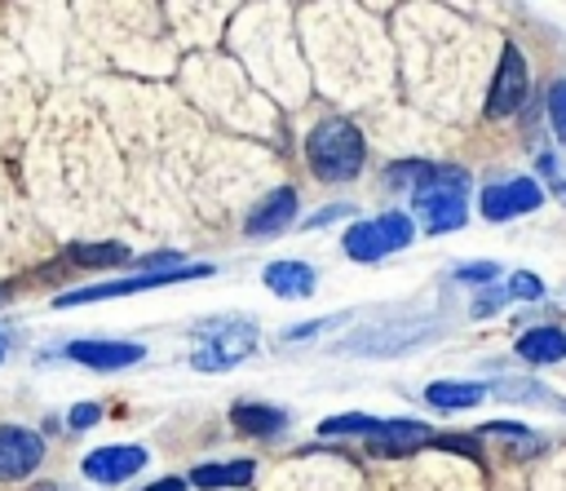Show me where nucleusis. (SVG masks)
<instances>
[{"instance_id":"nucleus-1","label":"nucleus","mask_w":566,"mask_h":491,"mask_svg":"<svg viewBox=\"0 0 566 491\" xmlns=\"http://www.w3.org/2000/svg\"><path fill=\"white\" fill-rule=\"evenodd\" d=\"M389 186H402L411 190V208L420 212L424 230L429 234H447V230H460L469 208H464V190H469V173L460 164H398L385 173Z\"/></svg>"},{"instance_id":"nucleus-2","label":"nucleus","mask_w":566,"mask_h":491,"mask_svg":"<svg viewBox=\"0 0 566 491\" xmlns=\"http://www.w3.org/2000/svg\"><path fill=\"white\" fill-rule=\"evenodd\" d=\"M367 142L349 119H318L305 133V164L318 181H354L363 173Z\"/></svg>"},{"instance_id":"nucleus-3","label":"nucleus","mask_w":566,"mask_h":491,"mask_svg":"<svg viewBox=\"0 0 566 491\" xmlns=\"http://www.w3.org/2000/svg\"><path fill=\"white\" fill-rule=\"evenodd\" d=\"M195 336H199V345L190 354V367H199V372H226L256 349V323L243 314L203 318V323H195Z\"/></svg>"},{"instance_id":"nucleus-4","label":"nucleus","mask_w":566,"mask_h":491,"mask_svg":"<svg viewBox=\"0 0 566 491\" xmlns=\"http://www.w3.org/2000/svg\"><path fill=\"white\" fill-rule=\"evenodd\" d=\"M212 265H172V270H137L124 279H102V283H84L62 292L53 305L71 310V305H88V301H106V296H128V292H146V288H168V283H186V279H208Z\"/></svg>"},{"instance_id":"nucleus-5","label":"nucleus","mask_w":566,"mask_h":491,"mask_svg":"<svg viewBox=\"0 0 566 491\" xmlns=\"http://www.w3.org/2000/svg\"><path fill=\"white\" fill-rule=\"evenodd\" d=\"M416 239V226L407 212H380V217H367V221H354L340 239L345 257L354 261H380L389 252H402L407 243Z\"/></svg>"},{"instance_id":"nucleus-6","label":"nucleus","mask_w":566,"mask_h":491,"mask_svg":"<svg viewBox=\"0 0 566 491\" xmlns=\"http://www.w3.org/2000/svg\"><path fill=\"white\" fill-rule=\"evenodd\" d=\"M531 97V71H526V58L513 40H504L500 49V62H495V75H491V93H486V115L491 119H504L513 111H522Z\"/></svg>"},{"instance_id":"nucleus-7","label":"nucleus","mask_w":566,"mask_h":491,"mask_svg":"<svg viewBox=\"0 0 566 491\" xmlns=\"http://www.w3.org/2000/svg\"><path fill=\"white\" fill-rule=\"evenodd\" d=\"M544 203V186L535 177H504V181H491L478 199L482 217L486 221H513L522 212H535Z\"/></svg>"},{"instance_id":"nucleus-8","label":"nucleus","mask_w":566,"mask_h":491,"mask_svg":"<svg viewBox=\"0 0 566 491\" xmlns=\"http://www.w3.org/2000/svg\"><path fill=\"white\" fill-rule=\"evenodd\" d=\"M146 447H133V442H111V447H97V451H88L84 456V478L88 482H102V487H115V482H124V478H133V473H142L146 469Z\"/></svg>"},{"instance_id":"nucleus-9","label":"nucleus","mask_w":566,"mask_h":491,"mask_svg":"<svg viewBox=\"0 0 566 491\" xmlns=\"http://www.w3.org/2000/svg\"><path fill=\"white\" fill-rule=\"evenodd\" d=\"M44 460V438L22 425H0V482L27 478Z\"/></svg>"},{"instance_id":"nucleus-10","label":"nucleus","mask_w":566,"mask_h":491,"mask_svg":"<svg viewBox=\"0 0 566 491\" xmlns=\"http://www.w3.org/2000/svg\"><path fill=\"white\" fill-rule=\"evenodd\" d=\"M66 358L71 363H84L93 372H119V367L142 363L146 349L137 341H71L66 345Z\"/></svg>"},{"instance_id":"nucleus-11","label":"nucleus","mask_w":566,"mask_h":491,"mask_svg":"<svg viewBox=\"0 0 566 491\" xmlns=\"http://www.w3.org/2000/svg\"><path fill=\"white\" fill-rule=\"evenodd\" d=\"M296 221V190L292 186H279V190H270L265 199H256V208L248 212V234L252 239H274V234H283L287 226Z\"/></svg>"},{"instance_id":"nucleus-12","label":"nucleus","mask_w":566,"mask_h":491,"mask_svg":"<svg viewBox=\"0 0 566 491\" xmlns=\"http://www.w3.org/2000/svg\"><path fill=\"white\" fill-rule=\"evenodd\" d=\"M517 358L531 363V367H548V363H562L566 358V327H531L517 336Z\"/></svg>"},{"instance_id":"nucleus-13","label":"nucleus","mask_w":566,"mask_h":491,"mask_svg":"<svg viewBox=\"0 0 566 491\" xmlns=\"http://www.w3.org/2000/svg\"><path fill=\"white\" fill-rule=\"evenodd\" d=\"M314 283H318V274H314V265H305V261H274V265H265V288H270L274 296L305 301V296L314 292Z\"/></svg>"},{"instance_id":"nucleus-14","label":"nucleus","mask_w":566,"mask_h":491,"mask_svg":"<svg viewBox=\"0 0 566 491\" xmlns=\"http://www.w3.org/2000/svg\"><path fill=\"white\" fill-rule=\"evenodd\" d=\"M433 442V429L420 425V420H380V429L367 438L371 451L389 456V451H411V447H424Z\"/></svg>"},{"instance_id":"nucleus-15","label":"nucleus","mask_w":566,"mask_h":491,"mask_svg":"<svg viewBox=\"0 0 566 491\" xmlns=\"http://www.w3.org/2000/svg\"><path fill=\"white\" fill-rule=\"evenodd\" d=\"M230 420L248 438H274L279 429H287V411L283 407H270V403H234Z\"/></svg>"},{"instance_id":"nucleus-16","label":"nucleus","mask_w":566,"mask_h":491,"mask_svg":"<svg viewBox=\"0 0 566 491\" xmlns=\"http://www.w3.org/2000/svg\"><path fill=\"white\" fill-rule=\"evenodd\" d=\"M252 473H256L252 460H217V464H199V469H190L186 482H195V487H203V491H217V487H248Z\"/></svg>"},{"instance_id":"nucleus-17","label":"nucleus","mask_w":566,"mask_h":491,"mask_svg":"<svg viewBox=\"0 0 566 491\" xmlns=\"http://www.w3.org/2000/svg\"><path fill=\"white\" fill-rule=\"evenodd\" d=\"M482 398H486V385H478V380H433L424 389V403L442 407V411H460V407H473Z\"/></svg>"},{"instance_id":"nucleus-18","label":"nucleus","mask_w":566,"mask_h":491,"mask_svg":"<svg viewBox=\"0 0 566 491\" xmlns=\"http://www.w3.org/2000/svg\"><path fill=\"white\" fill-rule=\"evenodd\" d=\"M486 394H495V398H504V403H553V407H562V411H566V403H562L557 394H548L544 385H535L531 376H517V380H495Z\"/></svg>"},{"instance_id":"nucleus-19","label":"nucleus","mask_w":566,"mask_h":491,"mask_svg":"<svg viewBox=\"0 0 566 491\" xmlns=\"http://www.w3.org/2000/svg\"><path fill=\"white\" fill-rule=\"evenodd\" d=\"M66 261L102 270V265H119V261H128V248H124V243H71V248H66Z\"/></svg>"},{"instance_id":"nucleus-20","label":"nucleus","mask_w":566,"mask_h":491,"mask_svg":"<svg viewBox=\"0 0 566 491\" xmlns=\"http://www.w3.org/2000/svg\"><path fill=\"white\" fill-rule=\"evenodd\" d=\"M376 429H380V420H376V416H363V411L327 416V420L318 425V433H323V438H332V433H363V438H371Z\"/></svg>"},{"instance_id":"nucleus-21","label":"nucleus","mask_w":566,"mask_h":491,"mask_svg":"<svg viewBox=\"0 0 566 491\" xmlns=\"http://www.w3.org/2000/svg\"><path fill=\"white\" fill-rule=\"evenodd\" d=\"M539 296H544V283L531 270H513L509 274V301H539Z\"/></svg>"},{"instance_id":"nucleus-22","label":"nucleus","mask_w":566,"mask_h":491,"mask_svg":"<svg viewBox=\"0 0 566 491\" xmlns=\"http://www.w3.org/2000/svg\"><path fill=\"white\" fill-rule=\"evenodd\" d=\"M548 119H553L557 142L566 146V80H557V84H553V93H548Z\"/></svg>"},{"instance_id":"nucleus-23","label":"nucleus","mask_w":566,"mask_h":491,"mask_svg":"<svg viewBox=\"0 0 566 491\" xmlns=\"http://www.w3.org/2000/svg\"><path fill=\"white\" fill-rule=\"evenodd\" d=\"M451 274H455L460 283H495L500 265H495V261H464V265H455Z\"/></svg>"},{"instance_id":"nucleus-24","label":"nucleus","mask_w":566,"mask_h":491,"mask_svg":"<svg viewBox=\"0 0 566 491\" xmlns=\"http://www.w3.org/2000/svg\"><path fill=\"white\" fill-rule=\"evenodd\" d=\"M504 301H509V288H495V283H491V288H482V292L473 296V318H486V314H495Z\"/></svg>"},{"instance_id":"nucleus-25","label":"nucleus","mask_w":566,"mask_h":491,"mask_svg":"<svg viewBox=\"0 0 566 491\" xmlns=\"http://www.w3.org/2000/svg\"><path fill=\"white\" fill-rule=\"evenodd\" d=\"M349 314H327V318H310V323H296V327H287V341H305V336H323L327 327H336V323H345Z\"/></svg>"},{"instance_id":"nucleus-26","label":"nucleus","mask_w":566,"mask_h":491,"mask_svg":"<svg viewBox=\"0 0 566 491\" xmlns=\"http://www.w3.org/2000/svg\"><path fill=\"white\" fill-rule=\"evenodd\" d=\"M97 420H102V407H97V403H75L71 416H66L71 429H88V425H97Z\"/></svg>"},{"instance_id":"nucleus-27","label":"nucleus","mask_w":566,"mask_h":491,"mask_svg":"<svg viewBox=\"0 0 566 491\" xmlns=\"http://www.w3.org/2000/svg\"><path fill=\"white\" fill-rule=\"evenodd\" d=\"M340 217H349V203H332V208H318V212H310V217H305V230L332 226V221H340Z\"/></svg>"},{"instance_id":"nucleus-28","label":"nucleus","mask_w":566,"mask_h":491,"mask_svg":"<svg viewBox=\"0 0 566 491\" xmlns=\"http://www.w3.org/2000/svg\"><path fill=\"white\" fill-rule=\"evenodd\" d=\"M486 433H500V438H531V429H526V425H513V420H491Z\"/></svg>"},{"instance_id":"nucleus-29","label":"nucleus","mask_w":566,"mask_h":491,"mask_svg":"<svg viewBox=\"0 0 566 491\" xmlns=\"http://www.w3.org/2000/svg\"><path fill=\"white\" fill-rule=\"evenodd\" d=\"M190 482L186 478H159V482H150V487H142V491H186Z\"/></svg>"},{"instance_id":"nucleus-30","label":"nucleus","mask_w":566,"mask_h":491,"mask_svg":"<svg viewBox=\"0 0 566 491\" xmlns=\"http://www.w3.org/2000/svg\"><path fill=\"white\" fill-rule=\"evenodd\" d=\"M0 358H4V349H0Z\"/></svg>"}]
</instances>
